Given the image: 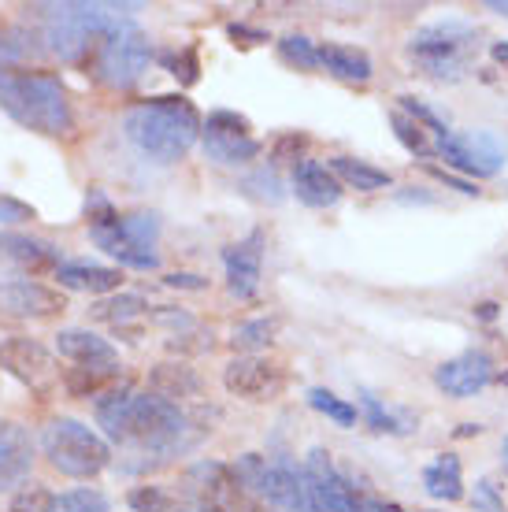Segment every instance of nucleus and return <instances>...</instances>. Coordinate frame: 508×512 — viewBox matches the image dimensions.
Wrapping results in <instances>:
<instances>
[{
  "mask_svg": "<svg viewBox=\"0 0 508 512\" xmlns=\"http://www.w3.org/2000/svg\"><path fill=\"white\" fill-rule=\"evenodd\" d=\"M494 383V360L490 353L483 349H464L457 357L442 360L438 368H434V386L449 397H475L479 390Z\"/></svg>",
  "mask_w": 508,
  "mask_h": 512,
  "instance_id": "14",
  "label": "nucleus"
},
{
  "mask_svg": "<svg viewBox=\"0 0 508 512\" xmlns=\"http://www.w3.org/2000/svg\"><path fill=\"white\" fill-rule=\"evenodd\" d=\"M0 260L4 264H15L19 271H30V275H38V271H52L64 264L60 260V249L45 238H34V234H0Z\"/></svg>",
  "mask_w": 508,
  "mask_h": 512,
  "instance_id": "18",
  "label": "nucleus"
},
{
  "mask_svg": "<svg viewBox=\"0 0 508 512\" xmlns=\"http://www.w3.org/2000/svg\"><path fill=\"white\" fill-rule=\"evenodd\" d=\"M89 238L97 242L101 253H108L112 260H119L123 268H134V271H156L160 268V256L153 249H145V245L130 242L123 227H119V219L115 223H101V227H89Z\"/></svg>",
  "mask_w": 508,
  "mask_h": 512,
  "instance_id": "20",
  "label": "nucleus"
},
{
  "mask_svg": "<svg viewBox=\"0 0 508 512\" xmlns=\"http://www.w3.org/2000/svg\"><path fill=\"white\" fill-rule=\"evenodd\" d=\"M56 512H112V505H108V498H104L101 490L78 487L56 498Z\"/></svg>",
  "mask_w": 508,
  "mask_h": 512,
  "instance_id": "35",
  "label": "nucleus"
},
{
  "mask_svg": "<svg viewBox=\"0 0 508 512\" xmlns=\"http://www.w3.org/2000/svg\"><path fill=\"white\" fill-rule=\"evenodd\" d=\"M423 512H434V509H423Z\"/></svg>",
  "mask_w": 508,
  "mask_h": 512,
  "instance_id": "54",
  "label": "nucleus"
},
{
  "mask_svg": "<svg viewBox=\"0 0 508 512\" xmlns=\"http://www.w3.org/2000/svg\"><path fill=\"white\" fill-rule=\"evenodd\" d=\"M308 512H364V494L334 468L327 449H312L305 461Z\"/></svg>",
  "mask_w": 508,
  "mask_h": 512,
  "instance_id": "11",
  "label": "nucleus"
},
{
  "mask_svg": "<svg viewBox=\"0 0 508 512\" xmlns=\"http://www.w3.org/2000/svg\"><path fill=\"white\" fill-rule=\"evenodd\" d=\"M279 60L297 67V71H316L319 67L316 41L305 38V34H286V38H279Z\"/></svg>",
  "mask_w": 508,
  "mask_h": 512,
  "instance_id": "31",
  "label": "nucleus"
},
{
  "mask_svg": "<svg viewBox=\"0 0 508 512\" xmlns=\"http://www.w3.org/2000/svg\"><path fill=\"white\" fill-rule=\"evenodd\" d=\"M34 468V438L23 423L0 420V494L23 487Z\"/></svg>",
  "mask_w": 508,
  "mask_h": 512,
  "instance_id": "17",
  "label": "nucleus"
},
{
  "mask_svg": "<svg viewBox=\"0 0 508 512\" xmlns=\"http://www.w3.org/2000/svg\"><path fill=\"white\" fill-rule=\"evenodd\" d=\"M227 34L234 38V45H264V41H267L264 30H256V26H245V23H230Z\"/></svg>",
  "mask_w": 508,
  "mask_h": 512,
  "instance_id": "45",
  "label": "nucleus"
},
{
  "mask_svg": "<svg viewBox=\"0 0 508 512\" xmlns=\"http://www.w3.org/2000/svg\"><path fill=\"white\" fill-rule=\"evenodd\" d=\"M0 108L26 130H38L45 138H71L75 112L67 101L60 75L41 67L0 64Z\"/></svg>",
  "mask_w": 508,
  "mask_h": 512,
  "instance_id": "2",
  "label": "nucleus"
},
{
  "mask_svg": "<svg viewBox=\"0 0 508 512\" xmlns=\"http://www.w3.org/2000/svg\"><path fill=\"white\" fill-rule=\"evenodd\" d=\"M115 372H119V364H78V368H71V372L64 375V386L75 397H89L112 383Z\"/></svg>",
  "mask_w": 508,
  "mask_h": 512,
  "instance_id": "27",
  "label": "nucleus"
},
{
  "mask_svg": "<svg viewBox=\"0 0 508 512\" xmlns=\"http://www.w3.org/2000/svg\"><path fill=\"white\" fill-rule=\"evenodd\" d=\"M119 227L127 234L130 242L145 245V249H153L156 238H160V216L153 212H130V216H119Z\"/></svg>",
  "mask_w": 508,
  "mask_h": 512,
  "instance_id": "34",
  "label": "nucleus"
},
{
  "mask_svg": "<svg viewBox=\"0 0 508 512\" xmlns=\"http://www.w3.org/2000/svg\"><path fill=\"white\" fill-rule=\"evenodd\" d=\"M423 490H427L434 501L464 498V468H460L457 453H438V457L423 468Z\"/></svg>",
  "mask_w": 508,
  "mask_h": 512,
  "instance_id": "23",
  "label": "nucleus"
},
{
  "mask_svg": "<svg viewBox=\"0 0 508 512\" xmlns=\"http://www.w3.org/2000/svg\"><path fill=\"white\" fill-rule=\"evenodd\" d=\"M149 64H153V41H149V34L130 23V19H119L101 38L93 60H89V71L108 90H130V86L141 82Z\"/></svg>",
  "mask_w": 508,
  "mask_h": 512,
  "instance_id": "7",
  "label": "nucleus"
},
{
  "mask_svg": "<svg viewBox=\"0 0 508 512\" xmlns=\"http://www.w3.org/2000/svg\"><path fill=\"white\" fill-rule=\"evenodd\" d=\"M41 453L60 475L71 479H93L112 464V449L93 427L71 416H56L41 431Z\"/></svg>",
  "mask_w": 508,
  "mask_h": 512,
  "instance_id": "6",
  "label": "nucleus"
},
{
  "mask_svg": "<svg viewBox=\"0 0 508 512\" xmlns=\"http://www.w3.org/2000/svg\"><path fill=\"white\" fill-rule=\"evenodd\" d=\"M319 67H327L334 78H342V82H356V86H364L371 78V56L364 49H353V45H338V41H327V45H319Z\"/></svg>",
  "mask_w": 508,
  "mask_h": 512,
  "instance_id": "22",
  "label": "nucleus"
},
{
  "mask_svg": "<svg viewBox=\"0 0 508 512\" xmlns=\"http://www.w3.org/2000/svg\"><path fill=\"white\" fill-rule=\"evenodd\" d=\"M164 282L171 290H204L208 286L204 275H190V271H171V275H164Z\"/></svg>",
  "mask_w": 508,
  "mask_h": 512,
  "instance_id": "46",
  "label": "nucleus"
},
{
  "mask_svg": "<svg viewBox=\"0 0 508 512\" xmlns=\"http://www.w3.org/2000/svg\"><path fill=\"white\" fill-rule=\"evenodd\" d=\"M164 64H167V71L182 82V86H193V82L201 78V60H197V49H182L178 56L171 52V56H164Z\"/></svg>",
  "mask_w": 508,
  "mask_h": 512,
  "instance_id": "40",
  "label": "nucleus"
},
{
  "mask_svg": "<svg viewBox=\"0 0 508 512\" xmlns=\"http://www.w3.org/2000/svg\"><path fill=\"white\" fill-rule=\"evenodd\" d=\"M490 56H494L497 64H508V45H505V41H494V45H490Z\"/></svg>",
  "mask_w": 508,
  "mask_h": 512,
  "instance_id": "48",
  "label": "nucleus"
},
{
  "mask_svg": "<svg viewBox=\"0 0 508 512\" xmlns=\"http://www.w3.org/2000/svg\"><path fill=\"white\" fill-rule=\"evenodd\" d=\"M479 431H483L479 423H460V431H457V435H460V438H471V435H479Z\"/></svg>",
  "mask_w": 508,
  "mask_h": 512,
  "instance_id": "50",
  "label": "nucleus"
},
{
  "mask_svg": "<svg viewBox=\"0 0 508 512\" xmlns=\"http://www.w3.org/2000/svg\"><path fill=\"white\" fill-rule=\"evenodd\" d=\"M223 268H227V290L234 297H256L260 290V271H264V231H249L242 242L223 249Z\"/></svg>",
  "mask_w": 508,
  "mask_h": 512,
  "instance_id": "16",
  "label": "nucleus"
},
{
  "mask_svg": "<svg viewBox=\"0 0 508 512\" xmlns=\"http://www.w3.org/2000/svg\"><path fill=\"white\" fill-rule=\"evenodd\" d=\"M390 127H394L397 141H401L412 156H434V141L427 138V130H423L420 123H412L401 108H397V112H390Z\"/></svg>",
  "mask_w": 508,
  "mask_h": 512,
  "instance_id": "32",
  "label": "nucleus"
},
{
  "mask_svg": "<svg viewBox=\"0 0 508 512\" xmlns=\"http://www.w3.org/2000/svg\"><path fill=\"white\" fill-rule=\"evenodd\" d=\"M204 156L216 160L219 167H245L260 156V141L253 138V123L238 112L219 108L201 123Z\"/></svg>",
  "mask_w": 508,
  "mask_h": 512,
  "instance_id": "10",
  "label": "nucleus"
},
{
  "mask_svg": "<svg viewBox=\"0 0 508 512\" xmlns=\"http://www.w3.org/2000/svg\"><path fill=\"white\" fill-rule=\"evenodd\" d=\"M360 405H364V420H368L371 431H379V435H405V431H412V420L386 409L375 394H360Z\"/></svg>",
  "mask_w": 508,
  "mask_h": 512,
  "instance_id": "29",
  "label": "nucleus"
},
{
  "mask_svg": "<svg viewBox=\"0 0 508 512\" xmlns=\"http://www.w3.org/2000/svg\"><path fill=\"white\" fill-rule=\"evenodd\" d=\"M434 156H442L449 167H457L475 179H494L508 160V141L494 130H449L438 138Z\"/></svg>",
  "mask_w": 508,
  "mask_h": 512,
  "instance_id": "8",
  "label": "nucleus"
},
{
  "mask_svg": "<svg viewBox=\"0 0 508 512\" xmlns=\"http://www.w3.org/2000/svg\"><path fill=\"white\" fill-rule=\"evenodd\" d=\"M56 349H60V357L75 360V364H115V349L112 342H104L101 334L93 331H60L56 334Z\"/></svg>",
  "mask_w": 508,
  "mask_h": 512,
  "instance_id": "24",
  "label": "nucleus"
},
{
  "mask_svg": "<svg viewBox=\"0 0 508 512\" xmlns=\"http://www.w3.org/2000/svg\"><path fill=\"white\" fill-rule=\"evenodd\" d=\"M486 8H490V12H497V15H505V19H508V0H486Z\"/></svg>",
  "mask_w": 508,
  "mask_h": 512,
  "instance_id": "49",
  "label": "nucleus"
},
{
  "mask_svg": "<svg viewBox=\"0 0 508 512\" xmlns=\"http://www.w3.org/2000/svg\"><path fill=\"white\" fill-rule=\"evenodd\" d=\"M475 312H479L483 320H494V316H497V305H490V301H486V305H479Z\"/></svg>",
  "mask_w": 508,
  "mask_h": 512,
  "instance_id": "51",
  "label": "nucleus"
},
{
  "mask_svg": "<svg viewBox=\"0 0 508 512\" xmlns=\"http://www.w3.org/2000/svg\"><path fill=\"white\" fill-rule=\"evenodd\" d=\"M397 104H401V112H405L412 123H420L427 134H438V138H445V134H449L445 119L438 116V112H431V108H427L423 101H416V97H408V93H405V97H397Z\"/></svg>",
  "mask_w": 508,
  "mask_h": 512,
  "instance_id": "36",
  "label": "nucleus"
},
{
  "mask_svg": "<svg viewBox=\"0 0 508 512\" xmlns=\"http://www.w3.org/2000/svg\"><path fill=\"white\" fill-rule=\"evenodd\" d=\"M305 397H308V405H312V409L323 412V416L334 420L338 427H356V416H360V412H356V405H349L345 397L331 394V390H323V386H312Z\"/></svg>",
  "mask_w": 508,
  "mask_h": 512,
  "instance_id": "30",
  "label": "nucleus"
},
{
  "mask_svg": "<svg viewBox=\"0 0 508 512\" xmlns=\"http://www.w3.org/2000/svg\"><path fill=\"white\" fill-rule=\"evenodd\" d=\"M67 297L34 279H0V316L4 320H52L64 316Z\"/></svg>",
  "mask_w": 508,
  "mask_h": 512,
  "instance_id": "13",
  "label": "nucleus"
},
{
  "mask_svg": "<svg viewBox=\"0 0 508 512\" xmlns=\"http://www.w3.org/2000/svg\"><path fill=\"white\" fill-rule=\"evenodd\" d=\"M290 186L297 193V201L308 208H334L342 201V182L331 175V167L316 164V160L293 164Z\"/></svg>",
  "mask_w": 508,
  "mask_h": 512,
  "instance_id": "19",
  "label": "nucleus"
},
{
  "mask_svg": "<svg viewBox=\"0 0 508 512\" xmlns=\"http://www.w3.org/2000/svg\"><path fill=\"white\" fill-rule=\"evenodd\" d=\"M331 175L342 186H353L360 193H379L390 186V171H382V167L368 164V160H356V156H331Z\"/></svg>",
  "mask_w": 508,
  "mask_h": 512,
  "instance_id": "25",
  "label": "nucleus"
},
{
  "mask_svg": "<svg viewBox=\"0 0 508 512\" xmlns=\"http://www.w3.org/2000/svg\"><path fill=\"white\" fill-rule=\"evenodd\" d=\"M501 461H505V468H508V438L501 442Z\"/></svg>",
  "mask_w": 508,
  "mask_h": 512,
  "instance_id": "53",
  "label": "nucleus"
},
{
  "mask_svg": "<svg viewBox=\"0 0 508 512\" xmlns=\"http://www.w3.org/2000/svg\"><path fill=\"white\" fill-rule=\"evenodd\" d=\"M127 501L134 512H175V498L160 487H134Z\"/></svg>",
  "mask_w": 508,
  "mask_h": 512,
  "instance_id": "38",
  "label": "nucleus"
},
{
  "mask_svg": "<svg viewBox=\"0 0 508 512\" xmlns=\"http://www.w3.org/2000/svg\"><path fill=\"white\" fill-rule=\"evenodd\" d=\"M201 390V379L186 368V364H160L153 372V394L167 397V401H175L178 397H193Z\"/></svg>",
  "mask_w": 508,
  "mask_h": 512,
  "instance_id": "26",
  "label": "nucleus"
},
{
  "mask_svg": "<svg viewBox=\"0 0 508 512\" xmlns=\"http://www.w3.org/2000/svg\"><path fill=\"white\" fill-rule=\"evenodd\" d=\"M245 193L256 197V201H267V205H279L282 197H286L275 171H256V175H249V179H245Z\"/></svg>",
  "mask_w": 508,
  "mask_h": 512,
  "instance_id": "39",
  "label": "nucleus"
},
{
  "mask_svg": "<svg viewBox=\"0 0 508 512\" xmlns=\"http://www.w3.org/2000/svg\"><path fill=\"white\" fill-rule=\"evenodd\" d=\"M97 423L108 431V438L149 449L156 457L186 453L201 438V431L193 427V420L175 401H167L160 394H134L127 383L112 386L97 401Z\"/></svg>",
  "mask_w": 508,
  "mask_h": 512,
  "instance_id": "1",
  "label": "nucleus"
},
{
  "mask_svg": "<svg viewBox=\"0 0 508 512\" xmlns=\"http://www.w3.org/2000/svg\"><path fill=\"white\" fill-rule=\"evenodd\" d=\"M494 383H501V386H508V368H505V372H494Z\"/></svg>",
  "mask_w": 508,
  "mask_h": 512,
  "instance_id": "52",
  "label": "nucleus"
},
{
  "mask_svg": "<svg viewBox=\"0 0 508 512\" xmlns=\"http://www.w3.org/2000/svg\"><path fill=\"white\" fill-rule=\"evenodd\" d=\"M275 334H279V320H271V316H260V320H245L242 327H234V338H230V346L242 349L245 357H253V349H264L275 342Z\"/></svg>",
  "mask_w": 508,
  "mask_h": 512,
  "instance_id": "28",
  "label": "nucleus"
},
{
  "mask_svg": "<svg viewBox=\"0 0 508 512\" xmlns=\"http://www.w3.org/2000/svg\"><path fill=\"white\" fill-rule=\"evenodd\" d=\"M223 386L242 401H271L282 390V372L264 357H234L223 368Z\"/></svg>",
  "mask_w": 508,
  "mask_h": 512,
  "instance_id": "15",
  "label": "nucleus"
},
{
  "mask_svg": "<svg viewBox=\"0 0 508 512\" xmlns=\"http://www.w3.org/2000/svg\"><path fill=\"white\" fill-rule=\"evenodd\" d=\"M364 512H405V509H401V505H394V501L375 498V494H364Z\"/></svg>",
  "mask_w": 508,
  "mask_h": 512,
  "instance_id": "47",
  "label": "nucleus"
},
{
  "mask_svg": "<svg viewBox=\"0 0 508 512\" xmlns=\"http://www.w3.org/2000/svg\"><path fill=\"white\" fill-rule=\"evenodd\" d=\"M0 372H8L15 383H23L41 401L56 394V386H60V364H56V357L41 342L23 338V334L0 342Z\"/></svg>",
  "mask_w": 508,
  "mask_h": 512,
  "instance_id": "9",
  "label": "nucleus"
},
{
  "mask_svg": "<svg viewBox=\"0 0 508 512\" xmlns=\"http://www.w3.org/2000/svg\"><path fill=\"white\" fill-rule=\"evenodd\" d=\"M30 219H38L34 205H26L19 197H8V193H0V223L4 227H15V223H30Z\"/></svg>",
  "mask_w": 508,
  "mask_h": 512,
  "instance_id": "42",
  "label": "nucleus"
},
{
  "mask_svg": "<svg viewBox=\"0 0 508 512\" xmlns=\"http://www.w3.org/2000/svg\"><path fill=\"white\" fill-rule=\"evenodd\" d=\"M471 505H475V512H508L505 498H501V487H497L494 479H479V483H475Z\"/></svg>",
  "mask_w": 508,
  "mask_h": 512,
  "instance_id": "41",
  "label": "nucleus"
},
{
  "mask_svg": "<svg viewBox=\"0 0 508 512\" xmlns=\"http://www.w3.org/2000/svg\"><path fill=\"white\" fill-rule=\"evenodd\" d=\"M182 487L197 512H245V487L223 461H197L186 472Z\"/></svg>",
  "mask_w": 508,
  "mask_h": 512,
  "instance_id": "12",
  "label": "nucleus"
},
{
  "mask_svg": "<svg viewBox=\"0 0 508 512\" xmlns=\"http://www.w3.org/2000/svg\"><path fill=\"white\" fill-rule=\"evenodd\" d=\"M431 179H438L442 186H453L457 193H464V197H479V190H475V182H468V179H460V175H453V171H445V167H434V164H427L423 167Z\"/></svg>",
  "mask_w": 508,
  "mask_h": 512,
  "instance_id": "43",
  "label": "nucleus"
},
{
  "mask_svg": "<svg viewBox=\"0 0 508 512\" xmlns=\"http://www.w3.org/2000/svg\"><path fill=\"white\" fill-rule=\"evenodd\" d=\"M12 512H56V494L41 483H30L12 498Z\"/></svg>",
  "mask_w": 508,
  "mask_h": 512,
  "instance_id": "37",
  "label": "nucleus"
},
{
  "mask_svg": "<svg viewBox=\"0 0 508 512\" xmlns=\"http://www.w3.org/2000/svg\"><path fill=\"white\" fill-rule=\"evenodd\" d=\"M201 112L193 108L190 97H153V101L134 104L123 116V134L156 164H178L201 138Z\"/></svg>",
  "mask_w": 508,
  "mask_h": 512,
  "instance_id": "3",
  "label": "nucleus"
},
{
  "mask_svg": "<svg viewBox=\"0 0 508 512\" xmlns=\"http://www.w3.org/2000/svg\"><path fill=\"white\" fill-rule=\"evenodd\" d=\"M138 4H89V0H64V4H41V34L52 56L64 64L89 67L101 38L119 23L123 12H134Z\"/></svg>",
  "mask_w": 508,
  "mask_h": 512,
  "instance_id": "4",
  "label": "nucleus"
},
{
  "mask_svg": "<svg viewBox=\"0 0 508 512\" xmlns=\"http://www.w3.org/2000/svg\"><path fill=\"white\" fill-rule=\"evenodd\" d=\"M308 145L305 134H286V138L275 141V153L271 160H293V164H301V149Z\"/></svg>",
  "mask_w": 508,
  "mask_h": 512,
  "instance_id": "44",
  "label": "nucleus"
},
{
  "mask_svg": "<svg viewBox=\"0 0 508 512\" xmlns=\"http://www.w3.org/2000/svg\"><path fill=\"white\" fill-rule=\"evenodd\" d=\"M412 67L431 82H460L479 56V30L464 19H438L420 26L405 45Z\"/></svg>",
  "mask_w": 508,
  "mask_h": 512,
  "instance_id": "5",
  "label": "nucleus"
},
{
  "mask_svg": "<svg viewBox=\"0 0 508 512\" xmlns=\"http://www.w3.org/2000/svg\"><path fill=\"white\" fill-rule=\"evenodd\" d=\"M141 312H145V301L134 294H115L112 301H101V305L93 308L97 320H108V323H115V327H123V323L141 316Z\"/></svg>",
  "mask_w": 508,
  "mask_h": 512,
  "instance_id": "33",
  "label": "nucleus"
},
{
  "mask_svg": "<svg viewBox=\"0 0 508 512\" xmlns=\"http://www.w3.org/2000/svg\"><path fill=\"white\" fill-rule=\"evenodd\" d=\"M56 279L67 290H78V294H115L123 286V271L119 268H104V264H60L56 268Z\"/></svg>",
  "mask_w": 508,
  "mask_h": 512,
  "instance_id": "21",
  "label": "nucleus"
}]
</instances>
